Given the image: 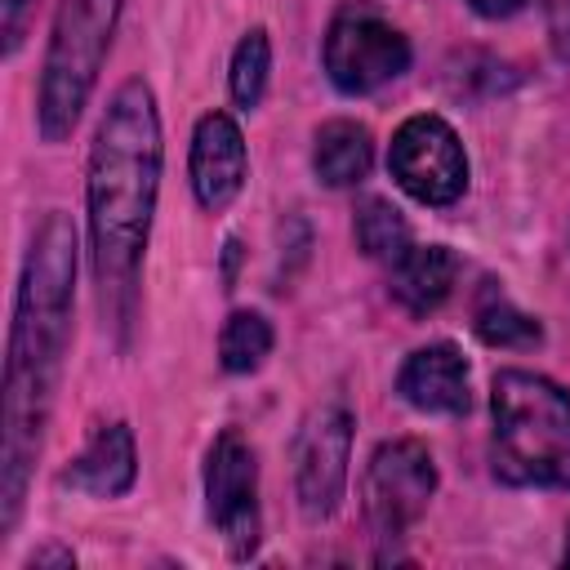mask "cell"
<instances>
[{
    "instance_id": "obj_1",
    "label": "cell",
    "mask_w": 570,
    "mask_h": 570,
    "mask_svg": "<svg viewBox=\"0 0 570 570\" xmlns=\"http://www.w3.org/2000/svg\"><path fill=\"white\" fill-rule=\"evenodd\" d=\"M71 294H76V227L62 209L45 214L31 236L13 325L4 356V445H0V530L18 525L27 476L45 441L53 410V387L62 374V352L71 338Z\"/></svg>"
},
{
    "instance_id": "obj_2",
    "label": "cell",
    "mask_w": 570,
    "mask_h": 570,
    "mask_svg": "<svg viewBox=\"0 0 570 570\" xmlns=\"http://www.w3.org/2000/svg\"><path fill=\"white\" fill-rule=\"evenodd\" d=\"M160 116L147 80H125L89 147V249L107 325L125 338L138 312V267L160 191Z\"/></svg>"
},
{
    "instance_id": "obj_3",
    "label": "cell",
    "mask_w": 570,
    "mask_h": 570,
    "mask_svg": "<svg viewBox=\"0 0 570 570\" xmlns=\"http://www.w3.org/2000/svg\"><path fill=\"white\" fill-rule=\"evenodd\" d=\"M494 476L508 485L570 490V392L530 370H503L490 387Z\"/></svg>"
},
{
    "instance_id": "obj_4",
    "label": "cell",
    "mask_w": 570,
    "mask_h": 570,
    "mask_svg": "<svg viewBox=\"0 0 570 570\" xmlns=\"http://www.w3.org/2000/svg\"><path fill=\"white\" fill-rule=\"evenodd\" d=\"M120 0H62L45 53V76H40V102H36V125L45 142H62L94 85L102 71V58L111 49Z\"/></svg>"
},
{
    "instance_id": "obj_5",
    "label": "cell",
    "mask_w": 570,
    "mask_h": 570,
    "mask_svg": "<svg viewBox=\"0 0 570 570\" xmlns=\"http://www.w3.org/2000/svg\"><path fill=\"white\" fill-rule=\"evenodd\" d=\"M410 67V40L365 0L334 13L325 31V76L338 94H374Z\"/></svg>"
},
{
    "instance_id": "obj_6",
    "label": "cell",
    "mask_w": 570,
    "mask_h": 570,
    "mask_svg": "<svg viewBox=\"0 0 570 570\" xmlns=\"http://www.w3.org/2000/svg\"><path fill=\"white\" fill-rule=\"evenodd\" d=\"M432 490H436V463H432L428 445L414 441V436L383 441L370 454V468H365V481H361L365 517H370L374 534L401 539L428 512Z\"/></svg>"
},
{
    "instance_id": "obj_7",
    "label": "cell",
    "mask_w": 570,
    "mask_h": 570,
    "mask_svg": "<svg viewBox=\"0 0 570 570\" xmlns=\"http://www.w3.org/2000/svg\"><path fill=\"white\" fill-rule=\"evenodd\" d=\"M387 169L419 205H454L468 187V156L459 134L441 116H410L392 134Z\"/></svg>"
},
{
    "instance_id": "obj_8",
    "label": "cell",
    "mask_w": 570,
    "mask_h": 570,
    "mask_svg": "<svg viewBox=\"0 0 570 570\" xmlns=\"http://www.w3.org/2000/svg\"><path fill=\"white\" fill-rule=\"evenodd\" d=\"M205 508L232 557H249L263 534L258 512V459L240 432H218L205 459Z\"/></svg>"
},
{
    "instance_id": "obj_9",
    "label": "cell",
    "mask_w": 570,
    "mask_h": 570,
    "mask_svg": "<svg viewBox=\"0 0 570 570\" xmlns=\"http://www.w3.org/2000/svg\"><path fill=\"white\" fill-rule=\"evenodd\" d=\"M347 459H352L347 405L338 401L316 405L294 436V494L307 521H325L338 512L347 490Z\"/></svg>"
},
{
    "instance_id": "obj_10",
    "label": "cell",
    "mask_w": 570,
    "mask_h": 570,
    "mask_svg": "<svg viewBox=\"0 0 570 570\" xmlns=\"http://www.w3.org/2000/svg\"><path fill=\"white\" fill-rule=\"evenodd\" d=\"M249 174V151L240 138V125L227 111H209L196 120L191 134V191L200 200V209L218 214L227 209Z\"/></svg>"
},
{
    "instance_id": "obj_11",
    "label": "cell",
    "mask_w": 570,
    "mask_h": 570,
    "mask_svg": "<svg viewBox=\"0 0 570 570\" xmlns=\"http://www.w3.org/2000/svg\"><path fill=\"white\" fill-rule=\"evenodd\" d=\"M396 392L423 414H463L472 405L468 361L459 356L454 343H428L405 356L396 374Z\"/></svg>"
},
{
    "instance_id": "obj_12",
    "label": "cell",
    "mask_w": 570,
    "mask_h": 570,
    "mask_svg": "<svg viewBox=\"0 0 570 570\" xmlns=\"http://www.w3.org/2000/svg\"><path fill=\"white\" fill-rule=\"evenodd\" d=\"M134 476H138L134 432H129V423H107L71 459V468L62 472V485H71L80 494H94V499H120V494L134 490Z\"/></svg>"
},
{
    "instance_id": "obj_13",
    "label": "cell",
    "mask_w": 570,
    "mask_h": 570,
    "mask_svg": "<svg viewBox=\"0 0 570 570\" xmlns=\"http://www.w3.org/2000/svg\"><path fill=\"white\" fill-rule=\"evenodd\" d=\"M454 276H459V258L445 245H410L392 263V294L410 312H432L450 298Z\"/></svg>"
},
{
    "instance_id": "obj_14",
    "label": "cell",
    "mask_w": 570,
    "mask_h": 570,
    "mask_svg": "<svg viewBox=\"0 0 570 570\" xmlns=\"http://www.w3.org/2000/svg\"><path fill=\"white\" fill-rule=\"evenodd\" d=\"M374 165V142L370 129L356 120H330L316 129V147H312V169L325 187H352L370 174Z\"/></svg>"
},
{
    "instance_id": "obj_15",
    "label": "cell",
    "mask_w": 570,
    "mask_h": 570,
    "mask_svg": "<svg viewBox=\"0 0 570 570\" xmlns=\"http://www.w3.org/2000/svg\"><path fill=\"white\" fill-rule=\"evenodd\" d=\"M472 330H476V338L490 343V347H534V343L543 338L539 321H534L530 312H521L499 285H485V289H481V298H476V307H472Z\"/></svg>"
},
{
    "instance_id": "obj_16",
    "label": "cell",
    "mask_w": 570,
    "mask_h": 570,
    "mask_svg": "<svg viewBox=\"0 0 570 570\" xmlns=\"http://www.w3.org/2000/svg\"><path fill=\"white\" fill-rule=\"evenodd\" d=\"M356 245H361V254L383 258V263L392 267L414 240H410V227H405V218H401V209H396L392 200L365 196V200L356 205Z\"/></svg>"
},
{
    "instance_id": "obj_17",
    "label": "cell",
    "mask_w": 570,
    "mask_h": 570,
    "mask_svg": "<svg viewBox=\"0 0 570 570\" xmlns=\"http://www.w3.org/2000/svg\"><path fill=\"white\" fill-rule=\"evenodd\" d=\"M267 352H272V325H267L263 312L240 307V312H232V316L223 321L218 361H223L227 374H249V370H258V365L267 361Z\"/></svg>"
},
{
    "instance_id": "obj_18",
    "label": "cell",
    "mask_w": 570,
    "mask_h": 570,
    "mask_svg": "<svg viewBox=\"0 0 570 570\" xmlns=\"http://www.w3.org/2000/svg\"><path fill=\"white\" fill-rule=\"evenodd\" d=\"M267 71H272V40H267L263 27H254V31L240 36V45H236V53H232V76H227L232 98H236L240 111H254V107L263 102V94H267Z\"/></svg>"
},
{
    "instance_id": "obj_19",
    "label": "cell",
    "mask_w": 570,
    "mask_h": 570,
    "mask_svg": "<svg viewBox=\"0 0 570 570\" xmlns=\"http://www.w3.org/2000/svg\"><path fill=\"white\" fill-rule=\"evenodd\" d=\"M31 13H36V0H0V36H4V58H13L27 40V27H31Z\"/></svg>"
},
{
    "instance_id": "obj_20",
    "label": "cell",
    "mask_w": 570,
    "mask_h": 570,
    "mask_svg": "<svg viewBox=\"0 0 570 570\" xmlns=\"http://www.w3.org/2000/svg\"><path fill=\"white\" fill-rule=\"evenodd\" d=\"M481 18H508V13H517L525 0H468Z\"/></svg>"
},
{
    "instance_id": "obj_21",
    "label": "cell",
    "mask_w": 570,
    "mask_h": 570,
    "mask_svg": "<svg viewBox=\"0 0 570 570\" xmlns=\"http://www.w3.org/2000/svg\"><path fill=\"white\" fill-rule=\"evenodd\" d=\"M566 561H570V543H566Z\"/></svg>"
}]
</instances>
